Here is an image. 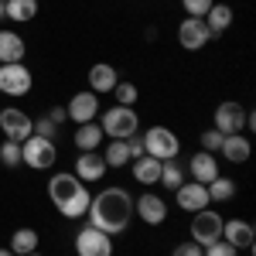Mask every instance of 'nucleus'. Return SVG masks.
<instances>
[{"instance_id":"f257e3e1","label":"nucleus","mask_w":256,"mask_h":256,"mask_svg":"<svg viewBox=\"0 0 256 256\" xmlns=\"http://www.w3.org/2000/svg\"><path fill=\"white\" fill-rule=\"evenodd\" d=\"M86 218H89V226L102 229L106 236H120L134 222V195L126 188H120V184H110V188L92 195Z\"/></svg>"},{"instance_id":"f03ea898","label":"nucleus","mask_w":256,"mask_h":256,"mask_svg":"<svg viewBox=\"0 0 256 256\" xmlns=\"http://www.w3.org/2000/svg\"><path fill=\"white\" fill-rule=\"evenodd\" d=\"M48 198H52V205L65 218H86L89 202H92V192L72 171H58V174H52V181H48Z\"/></svg>"},{"instance_id":"7ed1b4c3","label":"nucleus","mask_w":256,"mask_h":256,"mask_svg":"<svg viewBox=\"0 0 256 256\" xmlns=\"http://www.w3.org/2000/svg\"><path fill=\"white\" fill-rule=\"evenodd\" d=\"M99 130H102V137H110V140H126V137H134V134L140 130L137 110H134V106H110V110H102Z\"/></svg>"},{"instance_id":"20e7f679","label":"nucleus","mask_w":256,"mask_h":256,"mask_svg":"<svg viewBox=\"0 0 256 256\" xmlns=\"http://www.w3.org/2000/svg\"><path fill=\"white\" fill-rule=\"evenodd\" d=\"M55 160H58L55 140L31 134V137L20 144V164H28L31 171H48V168H55Z\"/></svg>"},{"instance_id":"39448f33","label":"nucleus","mask_w":256,"mask_h":256,"mask_svg":"<svg viewBox=\"0 0 256 256\" xmlns=\"http://www.w3.org/2000/svg\"><path fill=\"white\" fill-rule=\"evenodd\" d=\"M178 150H181V140H178L174 130H168V126H150L147 134H144V154L154 160H168V158H178Z\"/></svg>"},{"instance_id":"423d86ee","label":"nucleus","mask_w":256,"mask_h":256,"mask_svg":"<svg viewBox=\"0 0 256 256\" xmlns=\"http://www.w3.org/2000/svg\"><path fill=\"white\" fill-rule=\"evenodd\" d=\"M34 86V76L24 62H10V65H0V92L4 96H28Z\"/></svg>"},{"instance_id":"0eeeda50","label":"nucleus","mask_w":256,"mask_h":256,"mask_svg":"<svg viewBox=\"0 0 256 256\" xmlns=\"http://www.w3.org/2000/svg\"><path fill=\"white\" fill-rule=\"evenodd\" d=\"M76 256H113V236L96 226H82L76 232Z\"/></svg>"},{"instance_id":"6e6552de","label":"nucleus","mask_w":256,"mask_h":256,"mask_svg":"<svg viewBox=\"0 0 256 256\" xmlns=\"http://www.w3.org/2000/svg\"><path fill=\"white\" fill-rule=\"evenodd\" d=\"M0 130H4V140H24L34 134V120L28 116L24 110H14V106H7V110H0Z\"/></svg>"},{"instance_id":"1a4fd4ad","label":"nucleus","mask_w":256,"mask_h":256,"mask_svg":"<svg viewBox=\"0 0 256 256\" xmlns=\"http://www.w3.org/2000/svg\"><path fill=\"white\" fill-rule=\"evenodd\" d=\"M216 239H222V216L218 212H208V208L195 212V218H192V242H198L205 250Z\"/></svg>"},{"instance_id":"9d476101","label":"nucleus","mask_w":256,"mask_h":256,"mask_svg":"<svg viewBox=\"0 0 256 256\" xmlns=\"http://www.w3.org/2000/svg\"><path fill=\"white\" fill-rule=\"evenodd\" d=\"M216 130L222 134V137L246 130V106H242V102H236V99L218 102V106H216Z\"/></svg>"},{"instance_id":"9b49d317","label":"nucleus","mask_w":256,"mask_h":256,"mask_svg":"<svg viewBox=\"0 0 256 256\" xmlns=\"http://www.w3.org/2000/svg\"><path fill=\"white\" fill-rule=\"evenodd\" d=\"M65 116L72 120L76 126H82V123H92V120L99 116V96H96V92H89V89L76 92V96L68 99V106H65Z\"/></svg>"},{"instance_id":"f8f14e48","label":"nucleus","mask_w":256,"mask_h":256,"mask_svg":"<svg viewBox=\"0 0 256 256\" xmlns=\"http://www.w3.org/2000/svg\"><path fill=\"white\" fill-rule=\"evenodd\" d=\"M208 38H212V31H208L205 18H184L181 24H178V41H181L184 52H198V48H205Z\"/></svg>"},{"instance_id":"ddd939ff","label":"nucleus","mask_w":256,"mask_h":256,"mask_svg":"<svg viewBox=\"0 0 256 256\" xmlns=\"http://www.w3.org/2000/svg\"><path fill=\"white\" fill-rule=\"evenodd\" d=\"M134 216L140 222H147V226H160L164 218H168V202L154 192H144L140 198H134Z\"/></svg>"},{"instance_id":"4468645a","label":"nucleus","mask_w":256,"mask_h":256,"mask_svg":"<svg viewBox=\"0 0 256 256\" xmlns=\"http://www.w3.org/2000/svg\"><path fill=\"white\" fill-rule=\"evenodd\" d=\"M174 198L178 205H181V212H202V208H208V188L205 184H198V181H181L174 188Z\"/></svg>"},{"instance_id":"2eb2a0df","label":"nucleus","mask_w":256,"mask_h":256,"mask_svg":"<svg viewBox=\"0 0 256 256\" xmlns=\"http://www.w3.org/2000/svg\"><path fill=\"white\" fill-rule=\"evenodd\" d=\"M106 171H110V168H106V160H102L99 150H82L79 158H76V171H72V174L79 178L82 184H96V181H102Z\"/></svg>"},{"instance_id":"dca6fc26","label":"nucleus","mask_w":256,"mask_h":256,"mask_svg":"<svg viewBox=\"0 0 256 256\" xmlns=\"http://www.w3.org/2000/svg\"><path fill=\"white\" fill-rule=\"evenodd\" d=\"M222 239L232 246V250H253V226L246 218H222Z\"/></svg>"},{"instance_id":"f3484780","label":"nucleus","mask_w":256,"mask_h":256,"mask_svg":"<svg viewBox=\"0 0 256 256\" xmlns=\"http://www.w3.org/2000/svg\"><path fill=\"white\" fill-rule=\"evenodd\" d=\"M184 171L192 174V181L208 184V181H216V178H218V158H216V154H208V150H198V154H192V160H188Z\"/></svg>"},{"instance_id":"a211bd4d","label":"nucleus","mask_w":256,"mask_h":256,"mask_svg":"<svg viewBox=\"0 0 256 256\" xmlns=\"http://www.w3.org/2000/svg\"><path fill=\"white\" fill-rule=\"evenodd\" d=\"M89 92H96V96H102V92H113L116 89V82H120V76H116V68L110 65V62H96L92 68H89Z\"/></svg>"},{"instance_id":"6ab92c4d","label":"nucleus","mask_w":256,"mask_h":256,"mask_svg":"<svg viewBox=\"0 0 256 256\" xmlns=\"http://www.w3.org/2000/svg\"><path fill=\"white\" fill-rule=\"evenodd\" d=\"M218 154L229 160V164H246V160H250V154H253L250 137H242V134H229V137H222Z\"/></svg>"},{"instance_id":"aec40b11","label":"nucleus","mask_w":256,"mask_h":256,"mask_svg":"<svg viewBox=\"0 0 256 256\" xmlns=\"http://www.w3.org/2000/svg\"><path fill=\"white\" fill-rule=\"evenodd\" d=\"M24 38L10 28H0V65H10V62H24Z\"/></svg>"},{"instance_id":"412c9836","label":"nucleus","mask_w":256,"mask_h":256,"mask_svg":"<svg viewBox=\"0 0 256 256\" xmlns=\"http://www.w3.org/2000/svg\"><path fill=\"white\" fill-rule=\"evenodd\" d=\"M232 18H236V14H232V7H229L226 0L212 4V7H208V14H205V24H208L212 38H218V34H222V31H226V28L232 24Z\"/></svg>"},{"instance_id":"4be33fe9","label":"nucleus","mask_w":256,"mask_h":256,"mask_svg":"<svg viewBox=\"0 0 256 256\" xmlns=\"http://www.w3.org/2000/svg\"><path fill=\"white\" fill-rule=\"evenodd\" d=\"M72 144H76V150H99V144H102V130H99V123H82L79 130L72 134Z\"/></svg>"},{"instance_id":"5701e85b","label":"nucleus","mask_w":256,"mask_h":256,"mask_svg":"<svg viewBox=\"0 0 256 256\" xmlns=\"http://www.w3.org/2000/svg\"><path fill=\"white\" fill-rule=\"evenodd\" d=\"M38 242H41V236L31 229V226H24V229H14V236H10V253L14 256H28V253H34L38 250Z\"/></svg>"},{"instance_id":"b1692460","label":"nucleus","mask_w":256,"mask_h":256,"mask_svg":"<svg viewBox=\"0 0 256 256\" xmlns=\"http://www.w3.org/2000/svg\"><path fill=\"white\" fill-rule=\"evenodd\" d=\"M4 18H7V20H18V24L34 20V18H38V0H7Z\"/></svg>"},{"instance_id":"393cba45","label":"nucleus","mask_w":256,"mask_h":256,"mask_svg":"<svg viewBox=\"0 0 256 256\" xmlns=\"http://www.w3.org/2000/svg\"><path fill=\"white\" fill-rule=\"evenodd\" d=\"M134 164V178H137L140 184H158L160 181V160H154V158H137V160H130Z\"/></svg>"},{"instance_id":"a878e982","label":"nucleus","mask_w":256,"mask_h":256,"mask_svg":"<svg viewBox=\"0 0 256 256\" xmlns=\"http://www.w3.org/2000/svg\"><path fill=\"white\" fill-rule=\"evenodd\" d=\"M184 178H188V171L181 168V160H178V158L160 160V181H158V184H164V188H171V192H174Z\"/></svg>"},{"instance_id":"bb28decb","label":"nucleus","mask_w":256,"mask_h":256,"mask_svg":"<svg viewBox=\"0 0 256 256\" xmlns=\"http://www.w3.org/2000/svg\"><path fill=\"white\" fill-rule=\"evenodd\" d=\"M106 168H126L130 164V150H126V140H110L106 150H102Z\"/></svg>"},{"instance_id":"cd10ccee","label":"nucleus","mask_w":256,"mask_h":256,"mask_svg":"<svg viewBox=\"0 0 256 256\" xmlns=\"http://www.w3.org/2000/svg\"><path fill=\"white\" fill-rule=\"evenodd\" d=\"M205 188H208V202H229V198H236V181H232V178L218 174L216 181H208Z\"/></svg>"},{"instance_id":"c85d7f7f","label":"nucleus","mask_w":256,"mask_h":256,"mask_svg":"<svg viewBox=\"0 0 256 256\" xmlns=\"http://www.w3.org/2000/svg\"><path fill=\"white\" fill-rule=\"evenodd\" d=\"M113 96H116V106H134L137 96H140V89L134 86V82H123V79H120L116 89H113Z\"/></svg>"},{"instance_id":"c756f323","label":"nucleus","mask_w":256,"mask_h":256,"mask_svg":"<svg viewBox=\"0 0 256 256\" xmlns=\"http://www.w3.org/2000/svg\"><path fill=\"white\" fill-rule=\"evenodd\" d=\"M0 164L4 168H18L20 164V144L18 140H4L0 144Z\"/></svg>"},{"instance_id":"7c9ffc66","label":"nucleus","mask_w":256,"mask_h":256,"mask_svg":"<svg viewBox=\"0 0 256 256\" xmlns=\"http://www.w3.org/2000/svg\"><path fill=\"white\" fill-rule=\"evenodd\" d=\"M212 4H216V0H181V7H184L188 18H205Z\"/></svg>"},{"instance_id":"2f4dec72","label":"nucleus","mask_w":256,"mask_h":256,"mask_svg":"<svg viewBox=\"0 0 256 256\" xmlns=\"http://www.w3.org/2000/svg\"><path fill=\"white\" fill-rule=\"evenodd\" d=\"M202 150H208V154H218V147H222V134H218L216 126L212 130H202Z\"/></svg>"},{"instance_id":"473e14b6","label":"nucleus","mask_w":256,"mask_h":256,"mask_svg":"<svg viewBox=\"0 0 256 256\" xmlns=\"http://www.w3.org/2000/svg\"><path fill=\"white\" fill-rule=\"evenodd\" d=\"M236 253H239V250H232L226 239H216L212 246H205V253H202V256H236Z\"/></svg>"},{"instance_id":"72a5a7b5","label":"nucleus","mask_w":256,"mask_h":256,"mask_svg":"<svg viewBox=\"0 0 256 256\" xmlns=\"http://www.w3.org/2000/svg\"><path fill=\"white\" fill-rule=\"evenodd\" d=\"M34 134H38V137L55 140V137H58V126H55V123H52L48 116H41V120H34Z\"/></svg>"},{"instance_id":"f704fd0d","label":"nucleus","mask_w":256,"mask_h":256,"mask_svg":"<svg viewBox=\"0 0 256 256\" xmlns=\"http://www.w3.org/2000/svg\"><path fill=\"white\" fill-rule=\"evenodd\" d=\"M202 253H205V250H202L198 242H192V239H188V242H178L171 256H202Z\"/></svg>"},{"instance_id":"c9c22d12","label":"nucleus","mask_w":256,"mask_h":256,"mask_svg":"<svg viewBox=\"0 0 256 256\" xmlns=\"http://www.w3.org/2000/svg\"><path fill=\"white\" fill-rule=\"evenodd\" d=\"M126 150H130V160L144 158V137H140V134H134V137H126Z\"/></svg>"},{"instance_id":"e433bc0d","label":"nucleus","mask_w":256,"mask_h":256,"mask_svg":"<svg viewBox=\"0 0 256 256\" xmlns=\"http://www.w3.org/2000/svg\"><path fill=\"white\" fill-rule=\"evenodd\" d=\"M48 120H52V123H55V126H62V123H65V106H52V110H48Z\"/></svg>"},{"instance_id":"4c0bfd02","label":"nucleus","mask_w":256,"mask_h":256,"mask_svg":"<svg viewBox=\"0 0 256 256\" xmlns=\"http://www.w3.org/2000/svg\"><path fill=\"white\" fill-rule=\"evenodd\" d=\"M4 10H7V0H0V20H7V18H4Z\"/></svg>"},{"instance_id":"58836bf2","label":"nucleus","mask_w":256,"mask_h":256,"mask_svg":"<svg viewBox=\"0 0 256 256\" xmlns=\"http://www.w3.org/2000/svg\"><path fill=\"white\" fill-rule=\"evenodd\" d=\"M0 256H14V253H10V250H0Z\"/></svg>"},{"instance_id":"ea45409f","label":"nucleus","mask_w":256,"mask_h":256,"mask_svg":"<svg viewBox=\"0 0 256 256\" xmlns=\"http://www.w3.org/2000/svg\"><path fill=\"white\" fill-rule=\"evenodd\" d=\"M28 256H44V253H38V250H34V253H28Z\"/></svg>"}]
</instances>
